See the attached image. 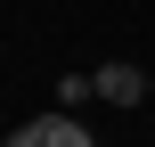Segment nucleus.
Here are the masks:
<instances>
[{
	"label": "nucleus",
	"instance_id": "f257e3e1",
	"mask_svg": "<svg viewBox=\"0 0 155 147\" xmlns=\"http://www.w3.org/2000/svg\"><path fill=\"white\" fill-rule=\"evenodd\" d=\"M8 147H90V131H82V123H65V115H49V123L8 131Z\"/></svg>",
	"mask_w": 155,
	"mask_h": 147
},
{
	"label": "nucleus",
	"instance_id": "f03ea898",
	"mask_svg": "<svg viewBox=\"0 0 155 147\" xmlns=\"http://www.w3.org/2000/svg\"><path fill=\"white\" fill-rule=\"evenodd\" d=\"M139 90H147V82H139L131 65H98V98H114V106H139Z\"/></svg>",
	"mask_w": 155,
	"mask_h": 147
}]
</instances>
